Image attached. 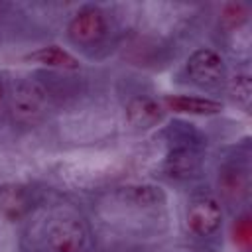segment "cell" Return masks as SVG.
I'll use <instances>...</instances> for the list:
<instances>
[{
  "label": "cell",
  "mask_w": 252,
  "mask_h": 252,
  "mask_svg": "<svg viewBox=\"0 0 252 252\" xmlns=\"http://www.w3.org/2000/svg\"><path fill=\"white\" fill-rule=\"evenodd\" d=\"M47 108H49V96L37 83L22 81L14 87L10 94V110L16 120L37 122L45 116Z\"/></svg>",
  "instance_id": "6da1fadb"
},
{
  "label": "cell",
  "mask_w": 252,
  "mask_h": 252,
  "mask_svg": "<svg viewBox=\"0 0 252 252\" xmlns=\"http://www.w3.org/2000/svg\"><path fill=\"white\" fill-rule=\"evenodd\" d=\"M189 77L201 87H215L224 79V61L220 53L211 47H201L193 51L187 59Z\"/></svg>",
  "instance_id": "7a4b0ae2"
},
{
  "label": "cell",
  "mask_w": 252,
  "mask_h": 252,
  "mask_svg": "<svg viewBox=\"0 0 252 252\" xmlns=\"http://www.w3.org/2000/svg\"><path fill=\"white\" fill-rule=\"evenodd\" d=\"M222 222V209L215 199L201 197L195 199L187 209V228L195 236H211L219 230Z\"/></svg>",
  "instance_id": "3957f363"
},
{
  "label": "cell",
  "mask_w": 252,
  "mask_h": 252,
  "mask_svg": "<svg viewBox=\"0 0 252 252\" xmlns=\"http://www.w3.org/2000/svg\"><path fill=\"white\" fill-rule=\"evenodd\" d=\"M104 32H106L104 16L94 8H85L77 12L67 26L69 37L79 45H91L98 41L104 35Z\"/></svg>",
  "instance_id": "277c9868"
},
{
  "label": "cell",
  "mask_w": 252,
  "mask_h": 252,
  "mask_svg": "<svg viewBox=\"0 0 252 252\" xmlns=\"http://www.w3.org/2000/svg\"><path fill=\"white\" fill-rule=\"evenodd\" d=\"M83 242L85 228L77 219H61L47 232V244L53 252H79Z\"/></svg>",
  "instance_id": "5b68a950"
},
{
  "label": "cell",
  "mask_w": 252,
  "mask_h": 252,
  "mask_svg": "<svg viewBox=\"0 0 252 252\" xmlns=\"http://www.w3.org/2000/svg\"><path fill=\"white\" fill-rule=\"evenodd\" d=\"M163 116L161 102L150 98V96H134L126 104V120L132 128H152L156 126Z\"/></svg>",
  "instance_id": "8992f818"
},
{
  "label": "cell",
  "mask_w": 252,
  "mask_h": 252,
  "mask_svg": "<svg viewBox=\"0 0 252 252\" xmlns=\"http://www.w3.org/2000/svg\"><path fill=\"white\" fill-rule=\"evenodd\" d=\"M163 104L181 114H217L222 110V104L213 98H201V96H187V94H173L165 96Z\"/></svg>",
  "instance_id": "52a82bcc"
},
{
  "label": "cell",
  "mask_w": 252,
  "mask_h": 252,
  "mask_svg": "<svg viewBox=\"0 0 252 252\" xmlns=\"http://www.w3.org/2000/svg\"><path fill=\"white\" fill-rule=\"evenodd\" d=\"M30 61H35L39 65L45 67H57V69H79V59L69 53L67 49L59 47V45H47V47H39L37 51L28 55Z\"/></svg>",
  "instance_id": "ba28073f"
},
{
  "label": "cell",
  "mask_w": 252,
  "mask_h": 252,
  "mask_svg": "<svg viewBox=\"0 0 252 252\" xmlns=\"http://www.w3.org/2000/svg\"><path fill=\"white\" fill-rule=\"evenodd\" d=\"M167 171L171 177L185 179L199 171V158L191 150H177L167 159Z\"/></svg>",
  "instance_id": "9c48e42d"
},
{
  "label": "cell",
  "mask_w": 252,
  "mask_h": 252,
  "mask_svg": "<svg viewBox=\"0 0 252 252\" xmlns=\"http://www.w3.org/2000/svg\"><path fill=\"white\" fill-rule=\"evenodd\" d=\"M230 93L236 98V102H240L242 106L248 108L250 104V96H252V89H250V77L248 75H236L230 81Z\"/></svg>",
  "instance_id": "30bf717a"
},
{
  "label": "cell",
  "mask_w": 252,
  "mask_h": 252,
  "mask_svg": "<svg viewBox=\"0 0 252 252\" xmlns=\"http://www.w3.org/2000/svg\"><path fill=\"white\" fill-rule=\"evenodd\" d=\"M232 232H234V242H236V244H240V246H248V244H250V234H252L248 217L238 219V220L234 222Z\"/></svg>",
  "instance_id": "8fae6325"
},
{
  "label": "cell",
  "mask_w": 252,
  "mask_h": 252,
  "mask_svg": "<svg viewBox=\"0 0 252 252\" xmlns=\"http://www.w3.org/2000/svg\"><path fill=\"white\" fill-rule=\"evenodd\" d=\"M246 18V10L242 4H226L222 10V20L230 26H238Z\"/></svg>",
  "instance_id": "7c38bea8"
}]
</instances>
